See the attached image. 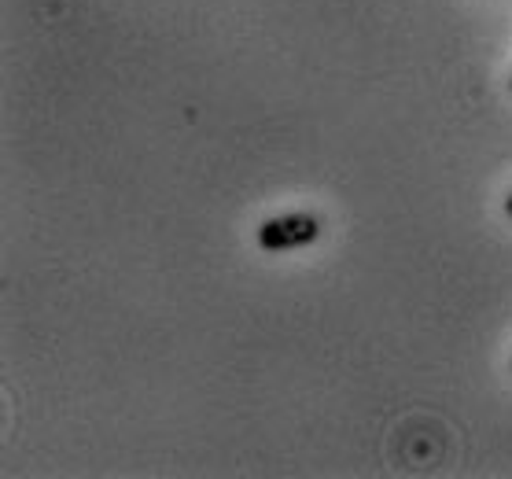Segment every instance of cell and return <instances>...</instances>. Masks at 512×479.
I'll return each instance as SVG.
<instances>
[{
	"mask_svg": "<svg viewBox=\"0 0 512 479\" xmlns=\"http://www.w3.org/2000/svg\"><path fill=\"white\" fill-rule=\"evenodd\" d=\"M509 93H512V78H509Z\"/></svg>",
	"mask_w": 512,
	"mask_h": 479,
	"instance_id": "cell-3",
	"label": "cell"
},
{
	"mask_svg": "<svg viewBox=\"0 0 512 479\" xmlns=\"http://www.w3.org/2000/svg\"><path fill=\"white\" fill-rule=\"evenodd\" d=\"M505 214H509V218H512V192H509V196H505Z\"/></svg>",
	"mask_w": 512,
	"mask_h": 479,
	"instance_id": "cell-2",
	"label": "cell"
},
{
	"mask_svg": "<svg viewBox=\"0 0 512 479\" xmlns=\"http://www.w3.org/2000/svg\"><path fill=\"white\" fill-rule=\"evenodd\" d=\"M321 236V218L306 211L295 214H277L258 225V247L262 251H295V247L314 244Z\"/></svg>",
	"mask_w": 512,
	"mask_h": 479,
	"instance_id": "cell-1",
	"label": "cell"
}]
</instances>
